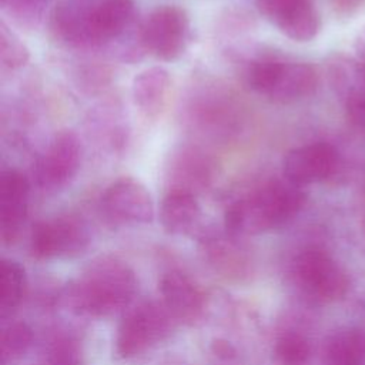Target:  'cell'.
<instances>
[{
  "instance_id": "8fae6325",
  "label": "cell",
  "mask_w": 365,
  "mask_h": 365,
  "mask_svg": "<svg viewBox=\"0 0 365 365\" xmlns=\"http://www.w3.org/2000/svg\"><path fill=\"white\" fill-rule=\"evenodd\" d=\"M338 167V154L328 143H311L295 147L287 153L282 161L284 178L289 182L307 187L329 178Z\"/></svg>"
},
{
  "instance_id": "8992f818",
  "label": "cell",
  "mask_w": 365,
  "mask_h": 365,
  "mask_svg": "<svg viewBox=\"0 0 365 365\" xmlns=\"http://www.w3.org/2000/svg\"><path fill=\"white\" fill-rule=\"evenodd\" d=\"M145 51L164 61L180 58L191 38L190 16L182 7L165 4L154 9L140 27Z\"/></svg>"
},
{
  "instance_id": "7402d4cb",
  "label": "cell",
  "mask_w": 365,
  "mask_h": 365,
  "mask_svg": "<svg viewBox=\"0 0 365 365\" xmlns=\"http://www.w3.org/2000/svg\"><path fill=\"white\" fill-rule=\"evenodd\" d=\"M33 341L31 328L24 322H11L1 332V362L16 361L23 356Z\"/></svg>"
},
{
  "instance_id": "2e32d148",
  "label": "cell",
  "mask_w": 365,
  "mask_h": 365,
  "mask_svg": "<svg viewBox=\"0 0 365 365\" xmlns=\"http://www.w3.org/2000/svg\"><path fill=\"white\" fill-rule=\"evenodd\" d=\"M331 76L344 98L348 118L365 130V64L338 60L332 64Z\"/></svg>"
},
{
  "instance_id": "83f0119b",
  "label": "cell",
  "mask_w": 365,
  "mask_h": 365,
  "mask_svg": "<svg viewBox=\"0 0 365 365\" xmlns=\"http://www.w3.org/2000/svg\"><path fill=\"white\" fill-rule=\"evenodd\" d=\"M354 51L358 57L365 64V27L358 33V36L354 40Z\"/></svg>"
},
{
  "instance_id": "603a6c76",
  "label": "cell",
  "mask_w": 365,
  "mask_h": 365,
  "mask_svg": "<svg viewBox=\"0 0 365 365\" xmlns=\"http://www.w3.org/2000/svg\"><path fill=\"white\" fill-rule=\"evenodd\" d=\"M30 58L29 48L21 38L6 24L0 21V61L4 67L16 70L23 67Z\"/></svg>"
},
{
  "instance_id": "52a82bcc",
  "label": "cell",
  "mask_w": 365,
  "mask_h": 365,
  "mask_svg": "<svg viewBox=\"0 0 365 365\" xmlns=\"http://www.w3.org/2000/svg\"><path fill=\"white\" fill-rule=\"evenodd\" d=\"M90 234L83 221L64 215L38 221L30 234V252L37 259L73 258L88 247Z\"/></svg>"
},
{
  "instance_id": "cb8c5ba5",
  "label": "cell",
  "mask_w": 365,
  "mask_h": 365,
  "mask_svg": "<svg viewBox=\"0 0 365 365\" xmlns=\"http://www.w3.org/2000/svg\"><path fill=\"white\" fill-rule=\"evenodd\" d=\"M47 359L50 365H81V351L76 339L58 335L48 346Z\"/></svg>"
},
{
  "instance_id": "3957f363",
  "label": "cell",
  "mask_w": 365,
  "mask_h": 365,
  "mask_svg": "<svg viewBox=\"0 0 365 365\" xmlns=\"http://www.w3.org/2000/svg\"><path fill=\"white\" fill-rule=\"evenodd\" d=\"M247 83L255 93L275 103L289 104L314 94L318 74L308 63L262 58L250 66Z\"/></svg>"
},
{
  "instance_id": "9c48e42d",
  "label": "cell",
  "mask_w": 365,
  "mask_h": 365,
  "mask_svg": "<svg viewBox=\"0 0 365 365\" xmlns=\"http://www.w3.org/2000/svg\"><path fill=\"white\" fill-rule=\"evenodd\" d=\"M81 163V144L73 131H60L38 157L33 174L43 190H58L77 174Z\"/></svg>"
},
{
  "instance_id": "ba28073f",
  "label": "cell",
  "mask_w": 365,
  "mask_h": 365,
  "mask_svg": "<svg viewBox=\"0 0 365 365\" xmlns=\"http://www.w3.org/2000/svg\"><path fill=\"white\" fill-rule=\"evenodd\" d=\"M104 215L114 224L140 225L154 218V202L143 182L123 177L111 182L101 197Z\"/></svg>"
},
{
  "instance_id": "277c9868",
  "label": "cell",
  "mask_w": 365,
  "mask_h": 365,
  "mask_svg": "<svg viewBox=\"0 0 365 365\" xmlns=\"http://www.w3.org/2000/svg\"><path fill=\"white\" fill-rule=\"evenodd\" d=\"M175 319L163 302L144 301L131 308L118 325L115 351L130 359L163 342L173 331Z\"/></svg>"
},
{
  "instance_id": "9a60e30c",
  "label": "cell",
  "mask_w": 365,
  "mask_h": 365,
  "mask_svg": "<svg viewBox=\"0 0 365 365\" xmlns=\"http://www.w3.org/2000/svg\"><path fill=\"white\" fill-rule=\"evenodd\" d=\"M171 86V76L164 67H148L133 78V103L147 118H155L170 100Z\"/></svg>"
},
{
  "instance_id": "4fadbf2b",
  "label": "cell",
  "mask_w": 365,
  "mask_h": 365,
  "mask_svg": "<svg viewBox=\"0 0 365 365\" xmlns=\"http://www.w3.org/2000/svg\"><path fill=\"white\" fill-rule=\"evenodd\" d=\"M30 184L16 170L0 174V235L4 244H11L19 237L27 215Z\"/></svg>"
},
{
  "instance_id": "e0dca14e",
  "label": "cell",
  "mask_w": 365,
  "mask_h": 365,
  "mask_svg": "<svg viewBox=\"0 0 365 365\" xmlns=\"http://www.w3.org/2000/svg\"><path fill=\"white\" fill-rule=\"evenodd\" d=\"M93 3L84 0H64L51 13V30L61 41L84 47H91L88 17Z\"/></svg>"
},
{
  "instance_id": "ac0fdd59",
  "label": "cell",
  "mask_w": 365,
  "mask_h": 365,
  "mask_svg": "<svg viewBox=\"0 0 365 365\" xmlns=\"http://www.w3.org/2000/svg\"><path fill=\"white\" fill-rule=\"evenodd\" d=\"M201 218V207L192 192L170 190L160 205V222L174 235L188 234Z\"/></svg>"
},
{
  "instance_id": "484cf974",
  "label": "cell",
  "mask_w": 365,
  "mask_h": 365,
  "mask_svg": "<svg viewBox=\"0 0 365 365\" xmlns=\"http://www.w3.org/2000/svg\"><path fill=\"white\" fill-rule=\"evenodd\" d=\"M46 3L47 0H1L3 9L21 23L37 20Z\"/></svg>"
},
{
  "instance_id": "d4e9b609",
  "label": "cell",
  "mask_w": 365,
  "mask_h": 365,
  "mask_svg": "<svg viewBox=\"0 0 365 365\" xmlns=\"http://www.w3.org/2000/svg\"><path fill=\"white\" fill-rule=\"evenodd\" d=\"M207 251L215 267L232 272L241 264L240 250L234 244L224 241L222 238H212L207 242Z\"/></svg>"
},
{
  "instance_id": "7c38bea8",
  "label": "cell",
  "mask_w": 365,
  "mask_h": 365,
  "mask_svg": "<svg viewBox=\"0 0 365 365\" xmlns=\"http://www.w3.org/2000/svg\"><path fill=\"white\" fill-rule=\"evenodd\" d=\"M160 294L163 305L175 322L191 324L202 315L204 294L188 274L180 269L167 271L160 279Z\"/></svg>"
},
{
  "instance_id": "5bb4252c",
  "label": "cell",
  "mask_w": 365,
  "mask_h": 365,
  "mask_svg": "<svg viewBox=\"0 0 365 365\" xmlns=\"http://www.w3.org/2000/svg\"><path fill=\"white\" fill-rule=\"evenodd\" d=\"M134 21L133 0H100L91 4L88 30L91 46L118 40Z\"/></svg>"
},
{
  "instance_id": "7a4b0ae2",
  "label": "cell",
  "mask_w": 365,
  "mask_h": 365,
  "mask_svg": "<svg viewBox=\"0 0 365 365\" xmlns=\"http://www.w3.org/2000/svg\"><path fill=\"white\" fill-rule=\"evenodd\" d=\"M137 291L134 271L115 257L93 259L70 287L73 307L90 317H108L124 309Z\"/></svg>"
},
{
  "instance_id": "44dd1931",
  "label": "cell",
  "mask_w": 365,
  "mask_h": 365,
  "mask_svg": "<svg viewBox=\"0 0 365 365\" xmlns=\"http://www.w3.org/2000/svg\"><path fill=\"white\" fill-rule=\"evenodd\" d=\"M274 352L281 365H307L311 356V345L304 334L291 329L277 338Z\"/></svg>"
},
{
  "instance_id": "30bf717a",
  "label": "cell",
  "mask_w": 365,
  "mask_h": 365,
  "mask_svg": "<svg viewBox=\"0 0 365 365\" xmlns=\"http://www.w3.org/2000/svg\"><path fill=\"white\" fill-rule=\"evenodd\" d=\"M259 13L295 41H311L321 29L314 0H257Z\"/></svg>"
},
{
  "instance_id": "ffe728a7",
  "label": "cell",
  "mask_w": 365,
  "mask_h": 365,
  "mask_svg": "<svg viewBox=\"0 0 365 365\" xmlns=\"http://www.w3.org/2000/svg\"><path fill=\"white\" fill-rule=\"evenodd\" d=\"M1 294H0V311L1 317L10 314L21 301L26 288L24 268L13 259H3L1 268Z\"/></svg>"
},
{
  "instance_id": "4316f807",
  "label": "cell",
  "mask_w": 365,
  "mask_h": 365,
  "mask_svg": "<svg viewBox=\"0 0 365 365\" xmlns=\"http://www.w3.org/2000/svg\"><path fill=\"white\" fill-rule=\"evenodd\" d=\"M334 10L342 16H351L365 6V0H331Z\"/></svg>"
},
{
  "instance_id": "5b68a950",
  "label": "cell",
  "mask_w": 365,
  "mask_h": 365,
  "mask_svg": "<svg viewBox=\"0 0 365 365\" xmlns=\"http://www.w3.org/2000/svg\"><path fill=\"white\" fill-rule=\"evenodd\" d=\"M292 268L298 288L315 302L339 301L349 288L345 269L322 250H304L297 255Z\"/></svg>"
},
{
  "instance_id": "d6986e66",
  "label": "cell",
  "mask_w": 365,
  "mask_h": 365,
  "mask_svg": "<svg viewBox=\"0 0 365 365\" xmlns=\"http://www.w3.org/2000/svg\"><path fill=\"white\" fill-rule=\"evenodd\" d=\"M324 365H365V331L345 327L334 331L324 344Z\"/></svg>"
},
{
  "instance_id": "6da1fadb",
  "label": "cell",
  "mask_w": 365,
  "mask_h": 365,
  "mask_svg": "<svg viewBox=\"0 0 365 365\" xmlns=\"http://www.w3.org/2000/svg\"><path fill=\"white\" fill-rule=\"evenodd\" d=\"M302 187L288 180H272L234 201L224 214L231 235H257L289 222L305 204Z\"/></svg>"
}]
</instances>
